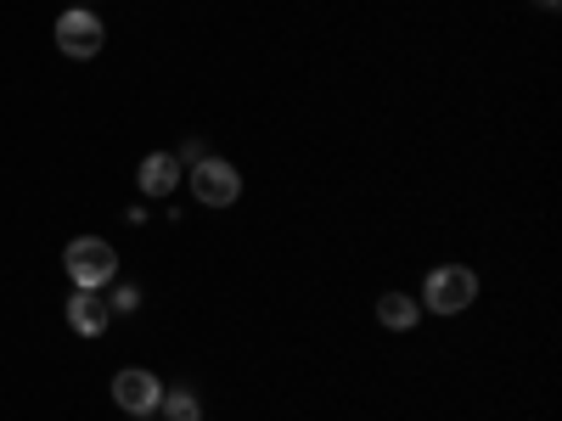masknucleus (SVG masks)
<instances>
[{"mask_svg":"<svg viewBox=\"0 0 562 421\" xmlns=\"http://www.w3.org/2000/svg\"><path fill=\"white\" fill-rule=\"evenodd\" d=\"M158 410H164V421H198L203 416V405H198V394L192 388H164V399H158Z\"/></svg>","mask_w":562,"mask_h":421,"instance_id":"9","label":"nucleus"},{"mask_svg":"<svg viewBox=\"0 0 562 421\" xmlns=\"http://www.w3.org/2000/svg\"><path fill=\"white\" fill-rule=\"evenodd\" d=\"M416 315H422V304L405 298V293H383V298H378V320L389 326V332H411Z\"/></svg>","mask_w":562,"mask_h":421,"instance_id":"8","label":"nucleus"},{"mask_svg":"<svg viewBox=\"0 0 562 421\" xmlns=\"http://www.w3.org/2000/svg\"><path fill=\"white\" fill-rule=\"evenodd\" d=\"M192 192H198L203 208H231V203L243 197V174L231 169L225 158H203V163L192 169Z\"/></svg>","mask_w":562,"mask_h":421,"instance_id":"4","label":"nucleus"},{"mask_svg":"<svg viewBox=\"0 0 562 421\" xmlns=\"http://www.w3.org/2000/svg\"><path fill=\"white\" fill-rule=\"evenodd\" d=\"M540 7H546V12H551V7H557V0H540Z\"/></svg>","mask_w":562,"mask_h":421,"instance_id":"11","label":"nucleus"},{"mask_svg":"<svg viewBox=\"0 0 562 421\" xmlns=\"http://www.w3.org/2000/svg\"><path fill=\"white\" fill-rule=\"evenodd\" d=\"M135 421H147V416H135Z\"/></svg>","mask_w":562,"mask_h":421,"instance_id":"12","label":"nucleus"},{"mask_svg":"<svg viewBox=\"0 0 562 421\" xmlns=\"http://www.w3.org/2000/svg\"><path fill=\"white\" fill-rule=\"evenodd\" d=\"M108 320H113V304H108L102 293L74 287V298H68V326H74L79 338H102V332H108Z\"/></svg>","mask_w":562,"mask_h":421,"instance_id":"6","label":"nucleus"},{"mask_svg":"<svg viewBox=\"0 0 562 421\" xmlns=\"http://www.w3.org/2000/svg\"><path fill=\"white\" fill-rule=\"evenodd\" d=\"M102 45H108V29H102L97 12L74 7V12L57 18V52H63V57H79V62H85V57H97Z\"/></svg>","mask_w":562,"mask_h":421,"instance_id":"3","label":"nucleus"},{"mask_svg":"<svg viewBox=\"0 0 562 421\" xmlns=\"http://www.w3.org/2000/svg\"><path fill=\"white\" fill-rule=\"evenodd\" d=\"M473 298H479V275L467 264H439L428 275V287H422V309H434V315H461Z\"/></svg>","mask_w":562,"mask_h":421,"instance_id":"2","label":"nucleus"},{"mask_svg":"<svg viewBox=\"0 0 562 421\" xmlns=\"http://www.w3.org/2000/svg\"><path fill=\"white\" fill-rule=\"evenodd\" d=\"M108 304H113V309H124V315H130V309H140V287H119V293H113V298H108Z\"/></svg>","mask_w":562,"mask_h":421,"instance_id":"10","label":"nucleus"},{"mask_svg":"<svg viewBox=\"0 0 562 421\" xmlns=\"http://www.w3.org/2000/svg\"><path fill=\"white\" fill-rule=\"evenodd\" d=\"M135 185L147 197H169L175 185H180V158H169V152H147L140 158V169H135Z\"/></svg>","mask_w":562,"mask_h":421,"instance_id":"7","label":"nucleus"},{"mask_svg":"<svg viewBox=\"0 0 562 421\" xmlns=\"http://www.w3.org/2000/svg\"><path fill=\"white\" fill-rule=\"evenodd\" d=\"M158 399H164V383L153 377V371H119L113 377V405L119 410H130V416H153L158 410Z\"/></svg>","mask_w":562,"mask_h":421,"instance_id":"5","label":"nucleus"},{"mask_svg":"<svg viewBox=\"0 0 562 421\" xmlns=\"http://www.w3.org/2000/svg\"><path fill=\"white\" fill-rule=\"evenodd\" d=\"M63 270H68L74 287L102 293L108 281L119 275V253H113V242H102V237H74V242L63 248Z\"/></svg>","mask_w":562,"mask_h":421,"instance_id":"1","label":"nucleus"}]
</instances>
